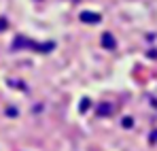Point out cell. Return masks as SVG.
<instances>
[{"instance_id":"1","label":"cell","mask_w":157,"mask_h":151,"mask_svg":"<svg viewBox=\"0 0 157 151\" xmlns=\"http://www.w3.org/2000/svg\"><path fill=\"white\" fill-rule=\"evenodd\" d=\"M100 19H102V17H100L98 13H94V11H83V13H81V22H83V24H100Z\"/></svg>"},{"instance_id":"2","label":"cell","mask_w":157,"mask_h":151,"mask_svg":"<svg viewBox=\"0 0 157 151\" xmlns=\"http://www.w3.org/2000/svg\"><path fill=\"white\" fill-rule=\"evenodd\" d=\"M102 45H104L106 49H115V47H117V41H115V36H113L110 32H104V34H102Z\"/></svg>"},{"instance_id":"3","label":"cell","mask_w":157,"mask_h":151,"mask_svg":"<svg viewBox=\"0 0 157 151\" xmlns=\"http://www.w3.org/2000/svg\"><path fill=\"white\" fill-rule=\"evenodd\" d=\"M108 113H110V104H100V106H98V115L104 117V115H108Z\"/></svg>"},{"instance_id":"4","label":"cell","mask_w":157,"mask_h":151,"mask_svg":"<svg viewBox=\"0 0 157 151\" xmlns=\"http://www.w3.org/2000/svg\"><path fill=\"white\" fill-rule=\"evenodd\" d=\"M89 106H91V102H89V98H85V100H81V106H78V109H81V113H83V111H87Z\"/></svg>"},{"instance_id":"5","label":"cell","mask_w":157,"mask_h":151,"mask_svg":"<svg viewBox=\"0 0 157 151\" xmlns=\"http://www.w3.org/2000/svg\"><path fill=\"white\" fill-rule=\"evenodd\" d=\"M132 124H134L132 117H125V119H123V128H132Z\"/></svg>"},{"instance_id":"6","label":"cell","mask_w":157,"mask_h":151,"mask_svg":"<svg viewBox=\"0 0 157 151\" xmlns=\"http://www.w3.org/2000/svg\"><path fill=\"white\" fill-rule=\"evenodd\" d=\"M6 115H9V117H17V111H15V109H9Z\"/></svg>"},{"instance_id":"7","label":"cell","mask_w":157,"mask_h":151,"mask_svg":"<svg viewBox=\"0 0 157 151\" xmlns=\"http://www.w3.org/2000/svg\"><path fill=\"white\" fill-rule=\"evenodd\" d=\"M4 28H6V19H4V17H0V32H2Z\"/></svg>"},{"instance_id":"8","label":"cell","mask_w":157,"mask_h":151,"mask_svg":"<svg viewBox=\"0 0 157 151\" xmlns=\"http://www.w3.org/2000/svg\"><path fill=\"white\" fill-rule=\"evenodd\" d=\"M151 141H153V143H155V141H157V130H155V132H153V134H151Z\"/></svg>"},{"instance_id":"9","label":"cell","mask_w":157,"mask_h":151,"mask_svg":"<svg viewBox=\"0 0 157 151\" xmlns=\"http://www.w3.org/2000/svg\"><path fill=\"white\" fill-rule=\"evenodd\" d=\"M151 102H153V106H157V100H155V98H153V100H151Z\"/></svg>"}]
</instances>
